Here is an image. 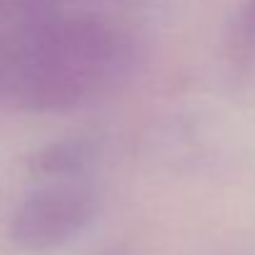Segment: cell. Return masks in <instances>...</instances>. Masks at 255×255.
<instances>
[{
    "label": "cell",
    "mask_w": 255,
    "mask_h": 255,
    "mask_svg": "<svg viewBox=\"0 0 255 255\" xmlns=\"http://www.w3.org/2000/svg\"><path fill=\"white\" fill-rule=\"evenodd\" d=\"M77 2H89V0H0V27L62 15V10L67 12V7Z\"/></svg>",
    "instance_id": "cell-3"
},
{
    "label": "cell",
    "mask_w": 255,
    "mask_h": 255,
    "mask_svg": "<svg viewBox=\"0 0 255 255\" xmlns=\"http://www.w3.org/2000/svg\"><path fill=\"white\" fill-rule=\"evenodd\" d=\"M228 47L238 57L255 55V0H243L231 20Z\"/></svg>",
    "instance_id": "cell-4"
},
{
    "label": "cell",
    "mask_w": 255,
    "mask_h": 255,
    "mask_svg": "<svg viewBox=\"0 0 255 255\" xmlns=\"http://www.w3.org/2000/svg\"><path fill=\"white\" fill-rule=\"evenodd\" d=\"M50 178L37 181L12 208L10 238L30 253H47L75 241L94 218L97 193L72 166L47 169Z\"/></svg>",
    "instance_id": "cell-2"
},
{
    "label": "cell",
    "mask_w": 255,
    "mask_h": 255,
    "mask_svg": "<svg viewBox=\"0 0 255 255\" xmlns=\"http://www.w3.org/2000/svg\"><path fill=\"white\" fill-rule=\"evenodd\" d=\"M136 62V35L102 15L62 12L0 27V112L87 107L122 87Z\"/></svg>",
    "instance_id": "cell-1"
}]
</instances>
